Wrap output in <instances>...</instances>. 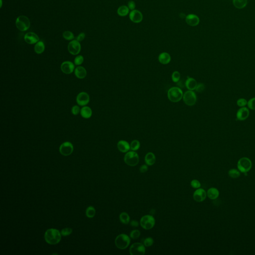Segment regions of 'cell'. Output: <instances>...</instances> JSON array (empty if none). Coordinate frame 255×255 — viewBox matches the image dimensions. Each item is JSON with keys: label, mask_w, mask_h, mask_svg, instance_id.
<instances>
[{"label": "cell", "mask_w": 255, "mask_h": 255, "mask_svg": "<svg viewBox=\"0 0 255 255\" xmlns=\"http://www.w3.org/2000/svg\"><path fill=\"white\" fill-rule=\"evenodd\" d=\"M61 233L57 229L53 228L48 229L44 234L45 240L50 245L58 244L61 241Z\"/></svg>", "instance_id": "1"}, {"label": "cell", "mask_w": 255, "mask_h": 255, "mask_svg": "<svg viewBox=\"0 0 255 255\" xmlns=\"http://www.w3.org/2000/svg\"><path fill=\"white\" fill-rule=\"evenodd\" d=\"M183 92L181 89L177 87H173L169 89L167 97L170 101L174 103L178 102L183 98Z\"/></svg>", "instance_id": "2"}, {"label": "cell", "mask_w": 255, "mask_h": 255, "mask_svg": "<svg viewBox=\"0 0 255 255\" xmlns=\"http://www.w3.org/2000/svg\"><path fill=\"white\" fill-rule=\"evenodd\" d=\"M131 242L130 237L125 234H120L115 239V245L120 249H125L129 246Z\"/></svg>", "instance_id": "3"}, {"label": "cell", "mask_w": 255, "mask_h": 255, "mask_svg": "<svg viewBox=\"0 0 255 255\" xmlns=\"http://www.w3.org/2000/svg\"><path fill=\"white\" fill-rule=\"evenodd\" d=\"M16 28L20 31H26L30 28L31 23L30 20L28 17L25 16H18L16 21Z\"/></svg>", "instance_id": "4"}, {"label": "cell", "mask_w": 255, "mask_h": 255, "mask_svg": "<svg viewBox=\"0 0 255 255\" xmlns=\"http://www.w3.org/2000/svg\"><path fill=\"white\" fill-rule=\"evenodd\" d=\"M124 162L127 165L131 167L136 166L139 163V155L134 151L129 152L125 155Z\"/></svg>", "instance_id": "5"}, {"label": "cell", "mask_w": 255, "mask_h": 255, "mask_svg": "<svg viewBox=\"0 0 255 255\" xmlns=\"http://www.w3.org/2000/svg\"><path fill=\"white\" fill-rule=\"evenodd\" d=\"M251 160L247 157H242L239 160L237 164L238 169L241 172L247 173L252 168Z\"/></svg>", "instance_id": "6"}, {"label": "cell", "mask_w": 255, "mask_h": 255, "mask_svg": "<svg viewBox=\"0 0 255 255\" xmlns=\"http://www.w3.org/2000/svg\"><path fill=\"white\" fill-rule=\"evenodd\" d=\"M155 219L154 217L150 215L142 216L140 220V225L142 227L146 230L152 229L155 225Z\"/></svg>", "instance_id": "7"}, {"label": "cell", "mask_w": 255, "mask_h": 255, "mask_svg": "<svg viewBox=\"0 0 255 255\" xmlns=\"http://www.w3.org/2000/svg\"><path fill=\"white\" fill-rule=\"evenodd\" d=\"M183 100L185 104L187 106H193L195 104L197 100L196 94L193 91H187L183 94Z\"/></svg>", "instance_id": "8"}, {"label": "cell", "mask_w": 255, "mask_h": 255, "mask_svg": "<svg viewBox=\"0 0 255 255\" xmlns=\"http://www.w3.org/2000/svg\"><path fill=\"white\" fill-rule=\"evenodd\" d=\"M129 251L131 255H143L146 252V248L141 243H135L131 246Z\"/></svg>", "instance_id": "9"}, {"label": "cell", "mask_w": 255, "mask_h": 255, "mask_svg": "<svg viewBox=\"0 0 255 255\" xmlns=\"http://www.w3.org/2000/svg\"><path fill=\"white\" fill-rule=\"evenodd\" d=\"M73 151V146L71 142H66L61 145L59 147V152L62 155L68 156L71 155Z\"/></svg>", "instance_id": "10"}, {"label": "cell", "mask_w": 255, "mask_h": 255, "mask_svg": "<svg viewBox=\"0 0 255 255\" xmlns=\"http://www.w3.org/2000/svg\"><path fill=\"white\" fill-rule=\"evenodd\" d=\"M68 50L69 52L73 55L79 54L81 51V45L79 41L77 40H73L70 42L68 45Z\"/></svg>", "instance_id": "11"}, {"label": "cell", "mask_w": 255, "mask_h": 255, "mask_svg": "<svg viewBox=\"0 0 255 255\" xmlns=\"http://www.w3.org/2000/svg\"><path fill=\"white\" fill-rule=\"evenodd\" d=\"M129 18L131 21L134 23H140L142 21L143 16L139 10H132L130 13Z\"/></svg>", "instance_id": "12"}, {"label": "cell", "mask_w": 255, "mask_h": 255, "mask_svg": "<svg viewBox=\"0 0 255 255\" xmlns=\"http://www.w3.org/2000/svg\"><path fill=\"white\" fill-rule=\"evenodd\" d=\"M76 101L79 105L83 106L88 104L90 101V97L88 94L83 92L77 95Z\"/></svg>", "instance_id": "13"}, {"label": "cell", "mask_w": 255, "mask_h": 255, "mask_svg": "<svg viewBox=\"0 0 255 255\" xmlns=\"http://www.w3.org/2000/svg\"><path fill=\"white\" fill-rule=\"evenodd\" d=\"M207 196V193L204 189L202 188H198L193 194V198L195 201L200 202L204 201Z\"/></svg>", "instance_id": "14"}, {"label": "cell", "mask_w": 255, "mask_h": 255, "mask_svg": "<svg viewBox=\"0 0 255 255\" xmlns=\"http://www.w3.org/2000/svg\"><path fill=\"white\" fill-rule=\"evenodd\" d=\"M24 39L26 43L30 44L36 43L39 41V37L38 35L33 32L26 33L25 34Z\"/></svg>", "instance_id": "15"}, {"label": "cell", "mask_w": 255, "mask_h": 255, "mask_svg": "<svg viewBox=\"0 0 255 255\" xmlns=\"http://www.w3.org/2000/svg\"><path fill=\"white\" fill-rule=\"evenodd\" d=\"M61 69L64 73L69 74L74 70V65L71 61H64L61 66Z\"/></svg>", "instance_id": "16"}, {"label": "cell", "mask_w": 255, "mask_h": 255, "mask_svg": "<svg viewBox=\"0 0 255 255\" xmlns=\"http://www.w3.org/2000/svg\"><path fill=\"white\" fill-rule=\"evenodd\" d=\"M186 23L190 26H197L200 22L199 18L197 15L189 14L186 16Z\"/></svg>", "instance_id": "17"}, {"label": "cell", "mask_w": 255, "mask_h": 255, "mask_svg": "<svg viewBox=\"0 0 255 255\" xmlns=\"http://www.w3.org/2000/svg\"><path fill=\"white\" fill-rule=\"evenodd\" d=\"M249 110L248 108L245 107H241L237 111V119L240 121H244L245 120L247 119L249 116Z\"/></svg>", "instance_id": "18"}, {"label": "cell", "mask_w": 255, "mask_h": 255, "mask_svg": "<svg viewBox=\"0 0 255 255\" xmlns=\"http://www.w3.org/2000/svg\"><path fill=\"white\" fill-rule=\"evenodd\" d=\"M117 147L119 150L122 152H127L131 149L129 144L125 141L121 140L117 144Z\"/></svg>", "instance_id": "19"}, {"label": "cell", "mask_w": 255, "mask_h": 255, "mask_svg": "<svg viewBox=\"0 0 255 255\" xmlns=\"http://www.w3.org/2000/svg\"><path fill=\"white\" fill-rule=\"evenodd\" d=\"M197 83L194 79L191 77H188L185 82V86L189 90L193 91L195 90Z\"/></svg>", "instance_id": "20"}, {"label": "cell", "mask_w": 255, "mask_h": 255, "mask_svg": "<svg viewBox=\"0 0 255 255\" xmlns=\"http://www.w3.org/2000/svg\"><path fill=\"white\" fill-rule=\"evenodd\" d=\"M75 75L78 78H84L86 76V71L83 67L78 66L75 69Z\"/></svg>", "instance_id": "21"}, {"label": "cell", "mask_w": 255, "mask_h": 255, "mask_svg": "<svg viewBox=\"0 0 255 255\" xmlns=\"http://www.w3.org/2000/svg\"><path fill=\"white\" fill-rule=\"evenodd\" d=\"M159 61L160 63L167 64L170 62L171 57L168 53H162L159 55Z\"/></svg>", "instance_id": "22"}, {"label": "cell", "mask_w": 255, "mask_h": 255, "mask_svg": "<svg viewBox=\"0 0 255 255\" xmlns=\"http://www.w3.org/2000/svg\"><path fill=\"white\" fill-rule=\"evenodd\" d=\"M156 158L152 152H148L145 157V160L147 165L150 166L152 165L155 163Z\"/></svg>", "instance_id": "23"}, {"label": "cell", "mask_w": 255, "mask_h": 255, "mask_svg": "<svg viewBox=\"0 0 255 255\" xmlns=\"http://www.w3.org/2000/svg\"><path fill=\"white\" fill-rule=\"evenodd\" d=\"M207 195L210 199L212 200L215 199L218 197L219 192L217 188L212 187L208 190Z\"/></svg>", "instance_id": "24"}, {"label": "cell", "mask_w": 255, "mask_h": 255, "mask_svg": "<svg viewBox=\"0 0 255 255\" xmlns=\"http://www.w3.org/2000/svg\"><path fill=\"white\" fill-rule=\"evenodd\" d=\"M80 113L82 117L85 119H88L91 117L92 111L90 107L85 106L83 107L80 111Z\"/></svg>", "instance_id": "25"}, {"label": "cell", "mask_w": 255, "mask_h": 255, "mask_svg": "<svg viewBox=\"0 0 255 255\" xmlns=\"http://www.w3.org/2000/svg\"><path fill=\"white\" fill-rule=\"evenodd\" d=\"M34 51L37 54H41L44 52L45 46L42 41H39L34 46Z\"/></svg>", "instance_id": "26"}, {"label": "cell", "mask_w": 255, "mask_h": 255, "mask_svg": "<svg viewBox=\"0 0 255 255\" xmlns=\"http://www.w3.org/2000/svg\"><path fill=\"white\" fill-rule=\"evenodd\" d=\"M129 9L126 6H122L118 9L117 13L120 16H125L129 13Z\"/></svg>", "instance_id": "27"}, {"label": "cell", "mask_w": 255, "mask_h": 255, "mask_svg": "<svg viewBox=\"0 0 255 255\" xmlns=\"http://www.w3.org/2000/svg\"><path fill=\"white\" fill-rule=\"evenodd\" d=\"M248 1L247 0H233V4L237 9H241L246 6Z\"/></svg>", "instance_id": "28"}, {"label": "cell", "mask_w": 255, "mask_h": 255, "mask_svg": "<svg viewBox=\"0 0 255 255\" xmlns=\"http://www.w3.org/2000/svg\"><path fill=\"white\" fill-rule=\"evenodd\" d=\"M120 220L123 224L127 225L129 224L130 220L129 215L126 212H123L120 215Z\"/></svg>", "instance_id": "29"}, {"label": "cell", "mask_w": 255, "mask_h": 255, "mask_svg": "<svg viewBox=\"0 0 255 255\" xmlns=\"http://www.w3.org/2000/svg\"><path fill=\"white\" fill-rule=\"evenodd\" d=\"M96 211L93 206H89L86 210V215L88 218H93L95 216Z\"/></svg>", "instance_id": "30"}, {"label": "cell", "mask_w": 255, "mask_h": 255, "mask_svg": "<svg viewBox=\"0 0 255 255\" xmlns=\"http://www.w3.org/2000/svg\"><path fill=\"white\" fill-rule=\"evenodd\" d=\"M229 177L233 178H237L240 176V172L236 169H231L228 172Z\"/></svg>", "instance_id": "31"}, {"label": "cell", "mask_w": 255, "mask_h": 255, "mask_svg": "<svg viewBox=\"0 0 255 255\" xmlns=\"http://www.w3.org/2000/svg\"><path fill=\"white\" fill-rule=\"evenodd\" d=\"M140 147V142L137 140H134L131 142L130 147L132 150L136 151L139 150Z\"/></svg>", "instance_id": "32"}, {"label": "cell", "mask_w": 255, "mask_h": 255, "mask_svg": "<svg viewBox=\"0 0 255 255\" xmlns=\"http://www.w3.org/2000/svg\"><path fill=\"white\" fill-rule=\"evenodd\" d=\"M63 37L67 41H71L74 39V36L73 33L71 31H66L63 33Z\"/></svg>", "instance_id": "33"}, {"label": "cell", "mask_w": 255, "mask_h": 255, "mask_svg": "<svg viewBox=\"0 0 255 255\" xmlns=\"http://www.w3.org/2000/svg\"><path fill=\"white\" fill-rule=\"evenodd\" d=\"M172 80L173 81V82H175V83H177V82H178L179 81V79H180V74L179 72H178V71H175V72H173L172 74Z\"/></svg>", "instance_id": "34"}, {"label": "cell", "mask_w": 255, "mask_h": 255, "mask_svg": "<svg viewBox=\"0 0 255 255\" xmlns=\"http://www.w3.org/2000/svg\"><path fill=\"white\" fill-rule=\"evenodd\" d=\"M141 235V232L138 230H134L131 231L130 233V237L132 239H136L138 238Z\"/></svg>", "instance_id": "35"}, {"label": "cell", "mask_w": 255, "mask_h": 255, "mask_svg": "<svg viewBox=\"0 0 255 255\" xmlns=\"http://www.w3.org/2000/svg\"><path fill=\"white\" fill-rule=\"evenodd\" d=\"M154 244V240L151 237H147L145 239L144 241V245L145 247H150Z\"/></svg>", "instance_id": "36"}, {"label": "cell", "mask_w": 255, "mask_h": 255, "mask_svg": "<svg viewBox=\"0 0 255 255\" xmlns=\"http://www.w3.org/2000/svg\"><path fill=\"white\" fill-rule=\"evenodd\" d=\"M61 234L63 236H67L71 235L72 233V229L71 228H66L61 231Z\"/></svg>", "instance_id": "37"}, {"label": "cell", "mask_w": 255, "mask_h": 255, "mask_svg": "<svg viewBox=\"0 0 255 255\" xmlns=\"http://www.w3.org/2000/svg\"><path fill=\"white\" fill-rule=\"evenodd\" d=\"M248 102L244 98H240L237 100V104L238 106L240 107H243L247 105Z\"/></svg>", "instance_id": "38"}, {"label": "cell", "mask_w": 255, "mask_h": 255, "mask_svg": "<svg viewBox=\"0 0 255 255\" xmlns=\"http://www.w3.org/2000/svg\"><path fill=\"white\" fill-rule=\"evenodd\" d=\"M247 105L249 108H250L251 110H255V97L249 100L247 103Z\"/></svg>", "instance_id": "39"}, {"label": "cell", "mask_w": 255, "mask_h": 255, "mask_svg": "<svg viewBox=\"0 0 255 255\" xmlns=\"http://www.w3.org/2000/svg\"><path fill=\"white\" fill-rule=\"evenodd\" d=\"M83 61L84 57H83V56H77V57H76L75 59H74V63L77 66H79L83 63Z\"/></svg>", "instance_id": "40"}, {"label": "cell", "mask_w": 255, "mask_h": 255, "mask_svg": "<svg viewBox=\"0 0 255 255\" xmlns=\"http://www.w3.org/2000/svg\"><path fill=\"white\" fill-rule=\"evenodd\" d=\"M191 187L194 188H199L201 187V183L198 180L194 179L190 183Z\"/></svg>", "instance_id": "41"}, {"label": "cell", "mask_w": 255, "mask_h": 255, "mask_svg": "<svg viewBox=\"0 0 255 255\" xmlns=\"http://www.w3.org/2000/svg\"><path fill=\"white\" fill-rule=\"evenodd\" d=\"M80 111V110L79 107L78 106H76V105L72 107V109H71L72 113L74 115H77L78 114Z\"/></svg>", "instance_id": "42"}, {"label": "cell", "mask_w": 255, "mask_h": 255, "mask_svg": "<svg viewBox=\"0 0 255 255\" xmlns=\"http://www.w3.org/2000/svg\"><path fill=\"white\" fill-rule=\"evenodd\" d=\"M127 7L130 10L132 11L134 10L136 8V4L135 2L133 1H130L127 4Z\"/></svg>", "instance_id": "43"}, {"label": "cell", "mask_w": 255, "mask_h": 255, "mask_svg": "<svg viewBox=\"0 0 255 255\" xmlns=\"http://www.w3.org/2000/svg\"><path fill=\"white\" fill-rule=\"evenodd\" d=\"M205 89V85L203 83H199L197 84L195 90L198 92H202Z\"/></svg>", "instance_id": "44"}, {"label": "cell", "mask_w": 255, "mask_h": 255, "mask_svg": "<svg viewBox=\"0 0 255 255\" xmlns=\"http://www.w3.org/2000/svg\"><path fill=\"white\" fill-rule=\"evenodd\" d=\"M147 170H148V167H147V165H142L140 167V171L141 173L146 172H147Z\"/></svg>", "instance_id": "45"}, {"label": "cell", "mask_w": 255, "mask_h": 255, "mask_svg": "<svg viewBox=\"0 0 255 255\" xmlns=\"http://www.w3.org/2000/svg\"><path fill=\"white\" fill-rule=\"evenodd\" d=\"M85 38V34L84 33H81L80 34H79L78 36L77 37V41H81L83 40Z\"/></svg>", "instance_id": "46"}, {"label": "cell", "mask_w": 255, "mask_h": 255, "mask_svg": "<svg viewBox=\"0 0 255 255\" xmlns=\"http://www.w3.org/2000/svg\"><path fill=\"white\" fill-rule=\"evenodd\" d=\"M130 225H131V226H132L133 227H137L139 226V224L137 221H136V220H132L130 223Z\"/></svg>", "instance_id": "47"}, {"label": "cell", "mask_w": 255, "mask_h": 255, "mask_svg": "<svg viewBox=\"0 0 255 255\" xmlns=\"http://www.w3.org/2000/svg\"><path fill=\"white\" fill-rule=\"evenodd\" d=\"M0 1H1V8L2 6V0H0Z\"/></svg>", "instance_id": "48"}]
</instances>
